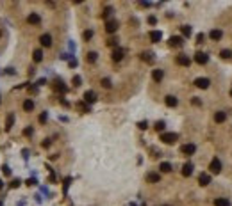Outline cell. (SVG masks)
<instances>
[{
  "label": "cell",
  "instance_id": "obj_1",
  "mask_svg": "<svg viewBox=\"0 0 232 206\" xmlns=\"http://www.w3.org/2000/svg\"><path fill=\"white\" fill-rule=\"evenodd\" d=\"M179 139V135L173 133V131H168V133H161V140L164 144H175V140Z\"/></svg>",
  "mask_w": 232,
  "mask_h": 206
},
{
  "label": "cell",
  "instance_id": "obj_2",
  "mask_svg": "<svg viewBox=\"0 0 232 206\" xmlns=\"http://www.w3.org/2000/svg\"><path fill=\"white\" fill-rule=\"evenodd\" d=\"M195 151H196V146H195V144H184V146H180V153L186 155V156L195 155Z\"/></svg>",
  "mask_w": 232,
  "mask_h": 206
},
{
  "label": "cell",
  "instance_id": "obj_3",
  "mask_svg": "<svg viewBox=\"0 0 232 206\" xmlns=\"http://www.w3.org/2000/svg\"><path fill=\"white\" fill-rule=\"evenodd\" d=\"M207 60H209L207 54H204V52H196V54H195V62H196V64L204 66V64H207Z\"/></svg>",
  "mask_w": 232,
  "mask_h": 206
},
{
  "label": "cell",
  "instance_id": "obj_4",
  "mask_svg": "<svg viewBox=\"0 0 232 206\" xmlns=\"http://www.w3.org/2000/svg\"><path fill=\"white\" fill-rule=\"evenodd\" d=\"M209 84H211V80H209V78H204V76H200V78L195 80V85H196L198 89H207Z\"/></svg>",
  "mask_w": 232,
  "mask_h": 206
},
{
  "label": "cell",
  "instance_id": "obj_5",
  "mask_svg": "<svg viewBox=\"0 0 232 206\" xmlns=\"http://www.w3.org/2000/svg\"><path fill=\"white\" fill-rule=\"evenodd\" d=\"M211 172H213V174H220V172H221V162H220V160H218V158H213V160H211Z\"/></svg>",
  "mask_w": 232,
  "mask_h": 206
},
{
  "label": "cell",
  "instance_id": "obj_6",
  "mask_svg": "<svg viewBox=\"0 0 232 206\" xmlns=\"http://www.w3.org/2000/svg\"><path fill=\"white\" fill-rule=\"evenodd\" d=\"M168 45H170L172 48H179V46H182V45H184V39L180 38V36H173V38H170Z\"/></svg>",
  "mask_w": 232,
  "mask_h": 206
},
{
  "label": "cell",
  "instance_id": "obj_7",
  "mask_svg": "<svg viewBox=\"0 0 232 206\" xmlns=\"http://www.w3.org/2000/svg\"><path fill=\"white\" fill-rule=\"evenodd\" d=\"M116 30H118V21H114V20H109V21L105 23V32L113 34V32H116Z\"/></svg>",
  "mask_w": 232,
  "mask_h": 206
},
{
  "label": "cell",
  "instance_id": "obj_8",
  "mask_svg": "<svg viewBox=\"0 0 232 206\" xmlns=\"http://www.w3.org/2000/svg\"><path fill=\"white\" fill-rule=\"evenodd\" d=\"M39 43H41V46H45V48L52 46V36H50V34H43V36L39 38Z\"/></svg>",
  "mask_w": 232,
  "mask_h": 206
},
{
  "label": "cell",
  "instance_id": "obj_9",
  "mask_svg": "<svg viewBox=\"0 0 232 206\" xmlns=\"http://www.w3.org/2000/svg\"><path fill=\"white\" fill-rule=\"evenodd\" d=\"M198 183H200L202 187H207V185L211 183V176H209V174H205V172H202V174L198 176Z\"/></svg>",
  "mask_w": 232,
  "mask_h": 206
},
{
  "label": "cell",
  "instance_id": "obj_10",
  "mask_svg": "<svg viewBox=\"0 0 232 206\" xmlns=\"http://www.w3.org/2000/svg\"><path fill=\"white\" fill-rule=\"evenodd\" d=\"M84 101L86 103H95L97 101V94L93 93V91H86L84 93Z\"/></svg>",
  "mask_w": 232,
  "mask_h": 206
},
{
  "label": "cell",
  "instance_id": "obj_11",
  "mask_svg": "<svg viewBox=\"0 0 232 206\" xmlns=\"http://www.w3.org/2000/svg\"><path fill=\"white\" fill-rule=\"evenodd\" d=\"M191 174H193V164L188 162V164H184V167H182V176L188 178V176H191Z\"/></svg>",
  "mask_w": 232,
  "mask_h": 206
},
{
  "label": "cell",
  "instance_id": "obj_12",
  "mask_svg": "<svg viewBox=\"0 0 232 206\" xmlns=\"http://www.w3.org/2000/svg\"><path fill=\"white\" fill-rule=\"evenodd\" d=\"M209 38L213 39V41H220V39L223 38V32H221L220 29H214V30L209 32Z\"/></svg>",
  "mask_w": 232,
  "mask_h": 206
},
{
  "label": "cell",
  "instance_id": "obj_13",
  "mask_svg": "<svg viewBox=\"0 0 232 206\" xmlns=\"http://www.w3.org/2000/svg\"><path fill=\"white\" fill-rule=\"evenodd\" d=\"M27 21H29L31 25H39L41 18H39V14H36V13H31V14L27 16Z\"/></svg>",
  "mask_w": 232,
  "mask_h": 206
},
{
  "label": "cell",
  "instance_id": "obj_14",
  "mask_svg": "<svg viewBox=\"0 0 232 206\" xmlns=\"http://www.w3.org/2000/svg\"><path fill=\"white\" fill-rule=\"evenodd\" d=\"M159 180H161V176L157 172H148L147 174V181L148 183H159Z\"/></svg>",
  "mask_w": 232,
  "mask_h": 206
},
{
  "label": "cell",
  "instance_id": "obj_15",
  "mask_svg": "<svg viewBox=\"0 0 232 206\" xmlns=\"http://www.w3.org/2000/svg\"><path fill=\"white\" fill-rule=\"evenodd\" d=\"M123 54H125V52H123L121 48H114V52H113V60H114V62H120V60L123 59Z\"/></svg>",
  "mask_w": 232,
  "mask_h": 206
},
{
  "label": "cell",
  "instance_id": "obj_16",
  "mask_svg": "<svg viewBox=\"0 0 232 206\" xmlns=\"http://www.w3.org/2000/svg\"><path fill=\"white\" fill-rule=\"evenodd\" d=\"M164 103H166L168 107H172V109H173V107H177V105H179V100H177L175 96H166Z\"/></svg>",
  "mask_w": 232,
  "mask_h": 206
},
{
  "label": "cell",
  "instance_id": "obj_17",
  "mask_svg": "<svg viewBox=\"0 0 232 206\" xmlns=\"http://www.w3.org/2000/svg\"><path fill=\"white\" fill-rule=\"evenodd\" d=\"M150 39H152L154 43H159V41L163 39V32H161V30H152V32H150Z\"/></svg>",
  "mask_w": 232,
  "mask_h": 206
},
{
  "label": "cell",
  "instance_id": "obj_18",
  "mask_svg": "<svg viewBox=\"0 0 232 206\" xmlns=\"http://www.w3.org/2000/svg\"><path fill=\"white\" fill-rule=\"evenodd\" d=\"M163 76H164V71H163V69H154V71H152V78H154L155 82H161Z\"/></svg>",
  "mask_w": 232,
  "mask_h": 206
},
{
  "label": "cell",
  "instance_id": "obj_19",
  "mask_svg": "<svg viewBox=\"0 0 232 206\" xmlns=\"http://www.w3.org/2000/svg\"><path fill=\"white\" fill-rule=\"evenodd\" d=\"M177 62H179L180 66H189V64H191L189 57H186V55H179L177 57Z\"/></svg>",
  "mask_w": 232,
  "mask_h": 206
},
{
  "label": "cell",
  "instance_id": "obj_20",
  "mask_svg": "<svg viewBox=\"0 0 232 206\" xmlns=\"http://www.w3.org/2000/svg\"><path fill=\"white\" fill-rule=\"evenodd\" d=\"M225 119H227V114L223 112V110H220V112L214 114V121H216V123H223Z\"/></svg>",
  "mask_w": 232,
  "mask_h": 206
},
{
  "label": "cell",
  "instance_id": "obj_21",
  "mask_svg": "<svg viewBox=\"0 0 232 206\" xmlns=\"http://www.w3.org/2000/svg\"><path fill=\"white\" fill-rule=\"evenodd\" d=\"M23 110H25V112L34 110V101H32V100H25V101H23Z\"/></svg>",
  "mask_w": 232,
  "mask_h": 206
},
{
  "label": "cell",
  "instance_id": "obj_22",
  "mask_svg": "<svg viewBox=\"0 0 232 206\" xmlns=\"http://www.w3.org/2000/svg\"><path fill=\"white\" fill-rule=\"evenodd\" d=\"M13 123H14V114H9L7 115V121H5V131H9L13 128Z\"/></svg>",
  "mask_w": 232,
  "mask_h": 206
},
{
  "label": "cell",
  "instance_id": "obj_23",
  "mask_svg": "<svg viewBox=\"0 0 232 206\" xmlns=\"http://www.w3.org/2000/svg\"><path fill=\"white\" fill-rule=\"evenodd\" d=\"M214 206H230V203H229V199L218 197V199H214Z\"/></svg>",
  "mask_w": 232,
  "mask_h": 206
},
{
  "label": "cell",
  "instance_id": "obj_24",
  "mask_svg": "<svg viewBox=\"0 0 232 206\" xmlns=\"http://www.w3.org/2000/svg\"><path fill=\"white\" fill-rule=\"evenodd\" d=\"M141 59H143L145 62H154V54H150V52H143V54H141Z\"/></svg>",
  "mask_w": 232,
  "mask_h": 206
},
{
  "label": "cell",
  "instance_id": "obj_25",
  "mask_svg": "<svg viewBox=\"0 0 232 206\" xmlns=\"http://www.w3.org/2000/svg\"><path fill=\"white\" fill-rule=\"evenodd\" d=\"M32 59H34V62H41L43 60V52L41 50H34V54H32Z\"/></svg>",
  "mask_w": 232,
  "mask_h": 206
},
{
  "label": "cell",
  "instance_id": "obj_26",
  "mask_svg": "<svg viewBox=\"0 0 232 206\" xmlns=\"http://www.w3.org/2000/svg\"><path fill=\"white\" fill-rule=\"evenodd\" d=\"M54 89H56L57 93H66V91H68V87H66L64 84H61V82H57V84L54 85Z\"/></svg>",
  "mask_w": 232,
  "mask_h": 206
},
{
  "label": "cell",
  "instance_id": "obj_27",
  "mask_svg": "<svg viewBox=\"0 0 232 206\" xmlns=\"http://www.w3.org/2000/svg\"><path fill=\"white\" fill-rule=\"evenodd\" d=\"M159 169H161V172H170V171H172V165H170L168 162H163V164L159 165Z\"/></svg>",
  "mask_w": 232,
  "mask_h": 206
},
{
  "label": "cell",
  "instance_id": "obj_28",
  "mask_svg": "<svg viewBox=\"0 0 232 206\" xmlns=\"http://www.w3.org/2000/svg\"><path fill=\"white\" fill-rule=\"evenodd\" d=\"M182 36H184V38H189V36H191V27L184 25V27H182Z\"/></svg>",
  "mask_w": 232,
  "mask_h": 206
},
{
  "label": "cell",
  "instance_id": "obj_29",
  "mask_svg": "<svg viewBox=\"0 0 232 206\" xmlns=\"http://www.w3.org/2000/svg\"><path fill=\"white\" fill-rule=\"evenodd\" d=\"M220 57H221V59H230L232 52L230 50H221V52H220Z\"/></svg>",
  "mask_w": 232,
  "mask_h": 206
},
{
  "label": "cell",
  "instance_id": "obj_30",
  "mask_svg": "<svg viewBox=\"0 0 232 206\" xmlns=\"http://www.w3.org/2000/svg\"><path fill=\"white\" fill-rule=\"evenodd\" d=\"M97 52H89V54H88V57H86V59H88V62H95V60H97Z\"/></svg>",
  "mask_w": 232,
  "mask_h": 206
},
{
  "label": "cell",
  "instance_id": "obj_31",
  "mask_svg": "<svg viewBox=\"0 0 232 206\" xmlns=\"http://www.w3.org/2000/svg\"><path fill=\"white\" fill-rule=\"evenodd\" d=\"M164 126H166V125H164V121H157L154 128H155L157 131H163V130H164Z\"/></svg>",
  "mask_w": 232,
  "mask_h": 206
},
{
  "label": "cell",
  "instance_id": "obj_32",
  "mask_svg": "<svg viewBox=\"0 0 232 206\" xmlns=\"http://www.w3.org/2000/svg\"><path fill=\"white\" fill-rule=\"evenodd\" d=\"M111 80L109 78H102V87H105V89H111Z\"/></svg>",
  "mask_w": 232,
  "mask_h": 206
},
{
  "label": "cell",
  "instance_id": "obj_33",
  "mask_svg": "<svg viewBox=\"0 0 232 206\" xmlns=\"http://www.w3.org/2000/svg\"><path fill=\"white\" fill-rule=\"evenodd\" d=\"M111 14H113V9H111V7H105V9H104V14H102V16H104V18H109Z\"/></svg>",
  "mask_w": 232,
  "mask_h": 206
},
{
  "label": "cell",
  "instance_id": "obj_34",
  "mask_svg": "<svg viewBox=\"0 0 232 206\" xmlns=\"http://www.w3.org/2000/svg\"><path fill=\"white\" fill-rule=\"evenodd\" d=\"M91 38H93V30H86L84 32V41H89Z\"/></svg>",
  "mask_w": 232,
  "mask_h": 206
},
{
  "label": "cell",
  "instance_id": "obj_35",
  "mask_svg": "<svg viewBox=\"0 0 232 206\" xmlns=\"http://www.w3.org/2000/svg\"><path fill=\"white\" fill-rule=\"evenodd\" d=\"M47 117H48L47 112H41V114H39V123H41V125H43V123H47Z\"/></svg>",
  "mask_w": 232,
  "mask_h": 206
},
{
  "label": "cell",
  "instance_id": "obj_36",
  "mask_svg": "<svg viewBox=\"0 0 232 206\" xmlns=\"http://www.w3.org/2000/svg\"><path fill=\"white\" fill-rule=\"evenodd\" d=\"M116 45H118V39L116 38H111L109 41H107V46H116Z\"/></svg>",
  "mask_w": 232,
  "mask_h": 206
},
{
  "label": "cell",
  "instance_id": "obj_37",
  "mask_svg": "<svg viewBox=\"0 0 232 206\" xmlns=\"http://www.w3.org/2000/svg\"><path fill=\"white\" fill-rule=\"evenodd\" d=\"M80 82H82V78H80V76H73V85H75V87L80 85Z\"/></svg>",
  "mask_w": 232,
  "mask_h": 206
},
{
  "label": "cell",
  "instance_id": "obj_38",
  "mask_svg": "<svg viewBox=\"0 0 232 206\" xmlns=\"http://www.w3.org/2000/svg\"><path fill=\"white\" fill-rule=\"evenodd\" d=\"M2 172H4L5 176H11V169L7 167V165H4V167H2Z\"/></svg>",
  "mask_w": 232,
  "mask_h": 206
},
{
  "label": "cell",
  "instance_id": "obj_39",
  "mask_svg": "<svg viewBox=\"0 0 232 206\" xmlns=\"http://www.w3.org/2000/svg\"><path fill=\"white\" fill-rule=\"evenodd\" d=\"M23 135H27V137H29V135H32V126H27V128L23 130Z\"/></svg>",
  "mask_w": 232,
  "mask_h": 206
},
{
  "label": "cell",
  "instance_id": "obj_40",
  "mask_svg": "<svg viewBox=\"0 0 232 206\" xmlns=\"http://www.w3.org/2000/svg\"><path fill=\"white\" fill-rule=\"evenodd\" d=\"M137 126H139L141 130H147V128H148V123H147V121H141V123H139Z\"/></svg>",
  "mask_w": 232,
  "mask_h": 206
},
{
  "label": "cell",
  "instance_id": "obj_41",
  "mask_svg": "<svg viewBox=\"0 0 232 206\" xmlns=\"http://www.w3.org/2000/svg\"><path fill=\"white\" fill-rule=\"evenodd\" d=\"M20 187V180H13L11 181V188H18Z\"/></svg>",
  "mask_w": 232,
  "mask_h": 206
},
{
  "label": "cell",
  "instance_id": "obj_42",
  "mask_svg": "<svg viewBox=\"0 0 232 206\" xmlns=\"http://www.w3.org/2000/svg\"><path fill=\"white\" fill-rule=\"evenodd\" d=\"M155 21H157L155 16H150V18H148V23H150V25H155Z\"/></svg>",
  "mask_w": 232,
  "mask_h": 206
},
{
  "label": "cell",
  "instance_id": "obj_43",
  "mask_svg": "<svg viewBox=\"0 0 232 206\" xmlns=\"http://www.w3.org/2000/svg\"><path fill=\"white\" fill-rule=\"evenodd\" d=\"M48 146H50V140H48V139H47V140H43V148H48Z\"/></svg>",
  "mask_w": 232,
  "mask_h": 206
},
{
  "label": "cell",
  "instance_id": "obj_44",
  "mask_svg": "<svg viewBox=\"0 0 232 206\" xmlns=\"http://www.w3.org/2000/svg\"><path fill=\"white\" fill-rule=\"evenodd\" d=\"M202 39H204V36H202V34H198V38H196V43H204Z\"/></svg>",
  "mask_w": 232,
  "mask_h": 206
},
{
  "label": "cell",
  "instance_id": "obj_45",
  "mask_svg": "<svg viewBox=\"0 0 232 206\" xmlns=\"http://www.w3.org/2000/svg\"><path fill=\"white\" fill-rule=\"evenodd\" d=\"M139 5H141V7H150V4H148V2H141Z\"/></svg>",
  "mask_w": 232,
  "mask_h": 206
},
{
  "label": "cell",
  "instance_id": "obj_46",
  "mask_svg": "<svg viewBox=\"0 0 232 206\" xmlns=\"http://www.w3.org/2000/svg\"><path fill=\"white\" fill-rule=\"evenodd\" d=\"M193 105H200V100L198 98H193Z\"/></svg>",
  "mask_w": 232,
  "mask_h": 206
},
{
  "label": "cell",
  "instance_id": "obj_47",
  "mask_svg": "<svg viewBox=\"0 0 232 206\" xmlns=\"http://www.w3.org/2000/svg\"><path fill=\"white\" fill-rule=\"evenodd\" d=\"M230 96H232V91H230Z\"/></svg>",
  "mask_w": 232,
  "mask_h": 206
},
{
  "label": "cell",
  "instance_id": "obj_48",
  "mask_svg": "<svg viewBox=\"0 0 232 206\" xmlns=\"http://www.w3.org/2000/svg\"><path fill=\"white\" fill-rule=\"evenodd\" d=\"M0 36H2V32H0Z\"/></svg>",
  "mask_w": 232,
  "mask_h": 206
},
{
  "label": "cell",
  "instance_id": "obj_49",
  "mask_svg": "<svg viewBox=\"0 0 232 206\" xmlns=\"http://www.w3.org/2000/svg\"><path fill=\"white\" fill-rule=\"evenodd\" d=\"M0 206H2V203H0Z\"/></svg>",
  "mask_w": 232,
  "mask_h": 206
}]
</instances>
